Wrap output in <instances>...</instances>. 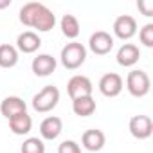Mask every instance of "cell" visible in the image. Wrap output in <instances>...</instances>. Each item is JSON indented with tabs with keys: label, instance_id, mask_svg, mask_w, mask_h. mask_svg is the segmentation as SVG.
Instances as JSON below:
<instances>
[{
	"label": "cell",
	"instance_id": "6da1fadb",
	"mask_svg": "<svg viewBox=\"0 0 153 153\" xmlns=\"http://www.w3.org/2000/svg\"><path fill=\"white\" fill-rule=\"evenodd\" d=\"M20 22L40 33H47L56 25L54 13L42 2H27L20 9Z\"/></svg>",
	"mask_w": 153,
	"mask_h": 153
},
{
	"label": "cell",
	"instance_id": "7a4b0ae2",
	"mask_svg": "<svg viewBox=\"0 0 153 153\" xmlns=\"http://www.w3.org/2000/svg\"><path fill=\"white\" fill-rule=\"evenodd\" d=\"M59 59H61V65L65 68L76 70V68H79L85 63V59H87V49L79 42H70V43H67L61 49Z\"/></svg>",
	"mask_w": 153,
	"mask_h": 153
},
{
	"label": "cell",
	"instance_id": "3957f363",
	"mask_svg": "<svg viewBox=\"0 0 153 153\" xmlns=\"http://www.w3.org/2000/svg\"><path fill=\"white\" fill-rule=\"evenodd\" d=\"M59 103V90L54 85H47L43 87L38 94H34L33 97V108L40 114H47L51 110H54Z\"/></svg>",
	"mask_w": 153,
	"mask_h": 153
},
{
	"label": "cell",
	"instance_id": "277c9868",
	"mask_svg": "<svg viewBox=\"0 0 153 153\" xmlns=\"http://www.w3.org/2000/svg\"><path fill=\"white\" fill-rule=\"evenodd\" d=\"M126 88L133 97H144V96H148V92L151 88V79L144 70L135 68V70L128 72V76H126Z\"/></svg>",
	"mask_w": 153,
	"mask_h": 153
},
{
	"label": "cell",
	"instance_id": "5b68a950",
	"mask_svg": "<svg viewBox=\"0 0 153 153\" xmlns=\"http://www.w3.org/2000/svg\"><path fill=\"white\" fill-rule=\"evenodd\" d=\"M67 92L70 96V99H78V97H87V96H92L94 92V85L92 81L83 74H76L68 79L67 83Z\"/></svg>",
	"mask_w": 153,
	"mask_h": 153
},
{
	"label": "cell",
	"instance_id": "8992f818",
	"mask_svg": "<svg viewBox=\"0 0 153 153\" xmlns=\"http://www.w3.org/2000/svg\"><path fill=\"white\" fill-rule=\"evenodd\" d=\"M97 88L105 97H117L124 88V81L117 72H108V74L101 76Z\"/></svg>",
	"mask_w": 153,
	"mask_h": 153
},
{
	"label": "cell",
	"instance_id": "52a82bcc",
	"mask_svg": "<svg viewBox=\"0 0 153 153\" xmlns=\"http://www.w3.org/2000/svg\"><path fill=\"white\" fill-rule=\"evenodd\" d=\"M128 130L130 133L139 139V140H144V139H149L151 133H153V121L149 115H133L130 119V124H128Z\"/></svg>",
	"mask_w": 153,
	"mask_h": 153
},
{
	"label": "cell",
	"instance_id": "ba28073f",
	"mask_svg": "<svg viewBox=\"0 0 153 153\" xmlns=\"http://www.w3.org/2000/svg\"><path fill=\"white\" fill-rule=\"evenodd\" d=\"M114 34L119 40H130L137 33V20L131 15H121L114 22Z\"/></svg>",
	"mask_w": 153,
	"mask_h": 153
},
{
	"label": "cell",
	"instance_id": "9c48e42d",
	"mask_svg": "<svg viewBox=\"0 0 153 153\" xmlns=\"http://www.w3.org/2000/svg\"><path fill=\"white\" fill-rule=\"evenodd\" d=\"M88 47L94 54L105 56L114 49V36L106 31H96L88 40Z\"/></svg>",
	"mask_w": 153,
	"mask_h": 153
},
{
	"label": "cell",
	"instance_id": "30bf717a",
	"mask_svg": "<svg viewBox=\"0 0 153 153\" xmlns=\"http://www.w3.org/2000/svg\"><path fill=\"white\" fill-rule=\"evenodd\" d=\"M56 58L51 56V54H38L36 58H33V63H31V68L36 76L40 78H45V76H51L54 70H56Z\"/></svg>",
	"mask_w": 153,
	"mask_h": 153
},
{
	"label": "cell",
	"instance_id": "8fae6325",
	"mask_svg": "<svg viewBox=\"0 0 153 153\" xmlns=\"http://www.w3.org/2000/svg\"><path fill=\"white\" fill-rule=\"evenodd\" d=\"M24 112H27V105L18 96H7L2 103H0V114H2L7 121L11 117L18 115V114H24Z\"/></svg>",
	"mask_w": 153,
	"mask_h": 153
},
{
	"label": "cell",
	"instance_id": "7c38bea8",
	"mask_svg": "<svg viewBox=\"0 0 153 153\" xmlns=\"http://www.w3.org/2000/svg\"><path fill=\"white\" fill-rule=\"evenodd\" d=\"M40 45H42V40H40V36L34 31H24L16 38V51H20L24 54L36 52L40 49Z\"/></svg>",
	"mask_w": 153,
	"mask_h": 153
},
{
	"label": "cell",
	"instance_id": "4fadbf2b",
	"mask_svg": "<svg viewBox=\"0 0 153 153\" xmlns=\"http://www.w3.org/2000/svg\"><path fill=\"white\" fill-rule=\"evenodd\" d=\"M63 131V121L56 115H49L42 121L40 124V135L45 140H54L59 137V133Z\"/></svg>",
	"mask_w": 153,
	"mask_h": 153
},
{
	"label": "cell",
	"instance_id": "5bb4252c",
	"mask_svg": "<svg viewBox=\"0 0 153 153\" xmlns=\"http://www.w3.org/2000/svg\"><path fill=\"white\" fill-rule=\"evenodd\" d=\"M117 63L121 67H133L140 58V49L135 43H124L117 51Z\"/></svg>",
	"mask_w": 153,
	"mask_h": 153
},
{
	"label": "cell",
	"instance_id": "9a60e30c",
	"mask_svg": "<svg viewBox=\"0 0 153 153\" xmlns=\"http://www.w3.org/2000/svg\"><path fill=\"white\" fill-rule=\"evenodd\" d=\"M105 142H106V137L101 130L97 128H92V130H87L83 135H81V144L85 149L88 151H99L105 148Z\"/></svg>",
	"mask_w": 153,
	"mask_h": 153
},
{
	"label": "cell",
	"instance_id": "2e32d148",
	"mask_svg": "<svg viewBox=\"0 0 153 153\" xmlns=\"http://www.w3.org/2000/svg\"><path fill=\"white\" fill-rule=\"evenodd\" d=\"M9 128L15 135H27L33 130V119L27 112L18 114V115L9 119Z\"/></svg>",
	"mask_w": 153,
	"mask_h": 153
},
{
	"label": "cell",
	"instance_id": "e0dca14e",
	"mask_svg": "<svg viewBox=\"0 0 153 153\" xmlns=\"http://www.w3.org/2000/svg\"><path fill=\"white\" fill-rule=\"evenodd\" d=\"M72 110L76 115L79 117H88L96 112V101L92 96L87 97H78V99H72Z\"/></svg>",
	"mask_w": 153,
	"mask_h": 153
},
{
	"label": "cell",
	"instance_id": "ac0fdd59",
	"mask_svg": "<svg viewBox=\"0 0 153 153\" xmlns=\"http://www.w3.org/2000/svg\"><path fill=\"white\" fill-rule=\"evenodd\" d=\"M59 27H61L63 36L70 38V40L78 38V36H79V31H81L79 20L76 18L74 15H63V16H61V22H59Z\"/></svg>",
	"mask_w": 153,
	"mask_h": 153
},
{
	"label": "cell",
	"instance_id": "d6986e66",
	"mask_svg": "<svg viewBox=\"0 0 153 153\" xmlns=\"http://www.w3.org/2000/svg\"><path fill=\"white\" fill-rule=\"evenodd\" d=\"M18 63V51L15 45L2 43L0 45V67L2 68H13Z\"/></svg>",
	"mask_w": 153,
	"mask_h": 153
},
{
	"label": "cell",
	"instance_id": "ffe728a7",
	"mask_svg": "<svg viewBox=\"0 0 153 153\" xmlns=\"http://www.w3.org/2000/svg\"><path fill=\"white\" fill-rule=\"evenodd\" d=\"M20 151L22 153H45V144L38 137H29V139L24 140Z\"/></svg>",
	"mask_w": 153,
	"mask_h": 153
},
{
	"label": "cell",
	"instance_id": "44dd1931",
	"mask_svg": "<svg viewBox=\"0 0 153 153\" xmlns=\"http://www.w3.org/2000/svg\"><path fill=\"white\" fill-rule=\"evenodd\" d=\"M139 40L144 47H148V49L153 47V24L142 25V29L139 31Z\"/></svg>",
	"mask_w": 153,
	"mask_h": 153
},
{
	"label": "cell",
	"instance_id": "7402d4cb",
	"mask_svg": "<svg viewBox=\"0 0 153 153\" xmlns=\"http://www.w3.org/2000/svg\"><path fill=\"white\" fill-rule=\"evenodd\" d=\"M58 153H81V148L76 140H63L58 146Z\"/></svg>",
	"mask_w": 153,
	"mask_h": 153
},
{
	"label": "cell",
	"instance_id": "603a6c76",
	"mask_svg": "<svg viewBox=\"0 0 153 153\" xmlns=\"http://www.w3.org/2000/svg\"><path fill=\"white\" fill-rule=\"evenodd\" d=\"M137 7L144 16H153V0H139Z\"/></svg>",
	"mask_w": 153,
	"mask_h": 153
},
{
	"label": "cell",
	"instance_id": "cb8c5ba5",
	"mask_svg": "<svg viewBox=\"0 0 153 153\" xmlns=\"http://www.w3.org/2000/svg\"><path fill=\"white\" fill-rule=\"evenodd\" d=\"M7 6H11V0H0V9H4Z\"/></svg>",
	"mask_w": 153,
	"mask_h": 153
}]
</instances>
